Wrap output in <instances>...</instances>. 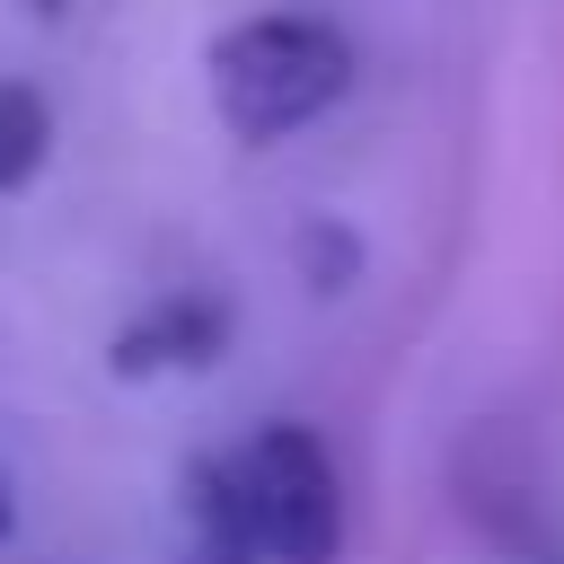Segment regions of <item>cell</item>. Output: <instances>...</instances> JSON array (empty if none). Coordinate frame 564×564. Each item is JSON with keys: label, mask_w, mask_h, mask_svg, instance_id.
Here are the masks:
<instances>
[{"label": "cell", "mask_w": 564, "mask_h": 564, "mask_svg": "<svg viewBox=\"0 0 564 564\" xmlns=\"http://www.w3.org/2000/svg\"><path fill=\"white\" fill-rule=\"evenodd\" d=\"M203 88L238 150H273L352 88V35L326 18H300V9L238 18L203 44Z\"/></svg>", "instance_id": "1"}, {"label": "cell", "mask_w": 564, "mask_h": 564, "mask_svg": "<svg viewBox=\"0 0 564 564\" xmlns=\"http://www.w3.org/2000/svg\"><path fill=\"white\" fill-rule=\"evenodd\" d=\"M229 502L264 564H335L344 555V476L308 423H264L229 458Z\"/></svg>", "instance_id": "2"}, {"label": "cell", "mask_w": 564, "mask_h": 564, "mask_svg": "<svg viewBox=\"0 0 564 564\" xmlns=\"http://www.w3.org/2000/svg\"><path fill=\"white\" fill-rule=\"evenodd\" d=\"M220 352H229V300L176 291V300L141 308V317L115 335L106 370H115V379H167V370H212Z\"/></svg>", "instance_id": "3"}, {"label": "cell", "mask_w": 564, "mask_h": 564, "mask_svg": "<svg viewBox=\"0 0 564 564\" xmlns=\"http://www.w3.org/2000/svg\"><path fill=\"white\" fill-rule=\"evenodd\" d=\"M53 159V106L26 79H0V194H26Z\"/></svg>", "instance_id": "4"}, {"label": "cell", "mask_w": 564, "mask_h": 564, "mask_svg": "<svg viewBox=\"0 0 564 564\" xmlns=\"http://www.w3.org/2000/svg\"><path fill=\"white\" fill-rule=\"evenodd\" d=\"M300 264H308V291H344L361 273V238L335 229V220H308L300 229Z\"/></svg>", "instance_id": "5"}, {"label": "cell", "mask_w": 564, "mask_h": 564, "mask_svg": "<svg viewBox=\"0 0 564 564\" xmlns=\"http://www.w3.org/2000/svg\"><path fill=\"white\" fill-rule=\"evenodd\" d=\"M18 538V494H9V476H0V546Z\"/></svg>", "instance_id": "6"}, {"label": "cell", "mask_w": 564, "mask_h": 564, "mask_svg": "<svg viewBox=\"0 0 564 564\" xmlns=\"http://www.w3.org/2000/svg\"><path fill=\"white\" fill-rule=\"evenodd\" d=\"M511 564H564V555H555V546H520Z\"/></svg>", "instance_id": "7"}]
</instances>
